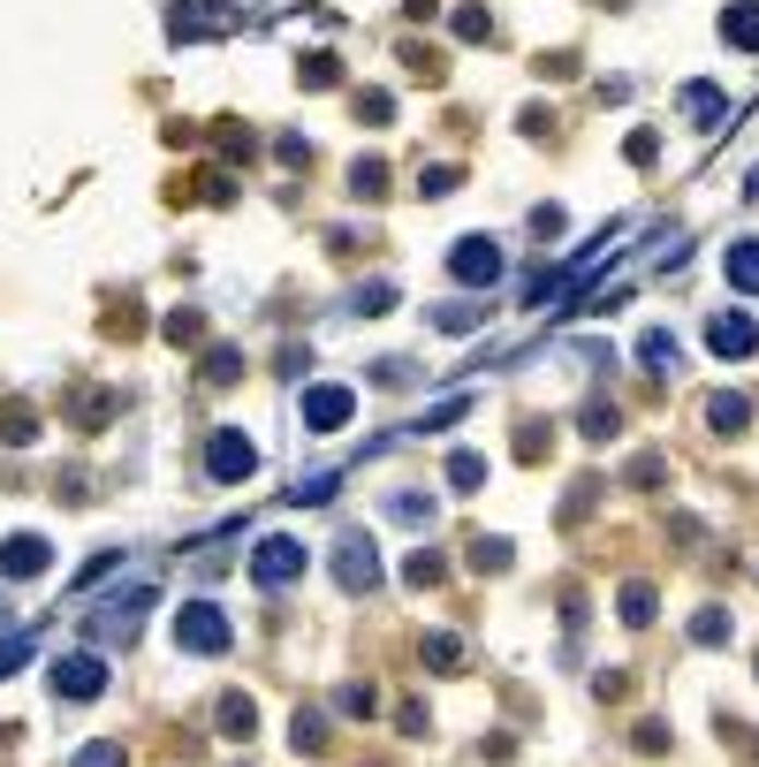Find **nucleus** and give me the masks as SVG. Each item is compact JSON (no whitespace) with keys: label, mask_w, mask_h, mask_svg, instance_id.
I'll use <instances>...</instances> for the list:
<instances>
[{"label":"nucleus","mask_w":759,"mask_h":767,"mask_svg":"<svg viewBox=\"0 0 759 767\" xmlns=\"http://www.w3.org/2000/svg\"><path fill=\"white\" fill-rule=\"evenodd\" d=\"M357 122H395V92H357Z\"/></svg>","instance_id":"c9c22d12"},{"label":"nucleus","mask_w":759,"mask_h":767,"mask_svg":"<svg viewBox=\"0 0 759 767\" xmlns=\"http://www.w3.org/2000/svg\"><path fill=\"white\" fill-rule=\"evenodd\" d=\"M61 767H130V753H122L115 738H92V745H76Z\"/></svg>","instance_id":"bb28decb"},{"label":"nucleus","mask_w":759,"mask_h":767,"mask_svg":"<svg viewBox=\"0 0 759 767\" xmlns=\"http://www.w3.org/2000/svg\"><path fill=\"white\" fill-rule=\"evenodd\" d=\"M297 76H304V92H327V84H342V61H334V54H311Z\"/></svg>","instance_id":"473e14b6"},{"label":"nucleus","mask_w":759,"mask_h":767,"mask_svg":"<svg viewBox=\"0 0 759 767\" xmlns=\"http://www.w3.org/2000/svg\"><path fill=\"white\" fill-rule=\"evenodd\" d=\"M441 578H449V563H441L434 547H411V563H403V586H418V593H426V586H441Z\"/></svg>","instance_id":"b1692460"},{"label":"nucleus","mask_w":759,"mask_h":767,"mask_svg":"<svg viewBox=\"0 0 759 767\" xmlns=\"http://www.w3.org/2000/svg\"><path fill=\"white\" fill-rule=\"evenodd\" d=\"M46 684H54V699L84 707V699H99V692H107V661H99V653H54Z\"/></svg>","instance_id":"0eeeda50"},{"label":"nucleus","mask_w":759,"mask_h":767,"mask_svg":"<svg viewBox=\"0 0 759 767\" xmlns=\"http://www.w3.org/2000/svg\"><path fill=\"white\" fill-rule=\"evenodd\" d=\"M745 198H752V205H759V167H752V175H745Z\"/></svg>","instance_id":"3c124183"},{"label":"nucleus","mask_w":759,"mask_h":767,"mask_svg":"<svg viewBox=\"0 0 759 767\" xmlns=\"http://www.w3.org/2000/svg\"><path fill=\"white\" fill-rule=\"evenodd\" d=\"M471 563H478L486 578H501V570L517 563V547H509V540H486V532H478V540H471Z\"/></svg>","instance_id":"7c9ffc66"},{"label":"nucleus","mask_w":759,"mask_h":767,"mask_svg":"<svg viewBox=\"0 0 759 767\" xmlns=\"http://www.w3.org/2000/svg\"><path fill=\"white\" fill-rule=\"evenodd\" d=\"M46 570H54L46 532H8V540H0V578H8V586H31V578H46Z\"/></svg>","instance_id":"1a4fd4ad"},{"label":"nucleus","mask_w":759,"mask_h":767,"mask_svg":"<svg viewBox=\"0 0 759 767\" xmlns=\"http://www.w3.org/2000/svg\"><path fill=\"white\" fill-rule=\"evenodd\" d=\"M349 190H357V198H380V190H388V167H380V160H357V167H349Z\"/></svg>","instance_id":"e433bc0d"},{"label":"nucleus","mask_w":759,"mask_h":767,"mask_svg":"<svg viewBox=\"0 0 759 767\" xmlns=\"http://www.w3.org/2000/svg\"><path fill=\"white\" fill-rule=\"evenodd\" d=\"M455 182H463V167H449V160L441 167H418V198H449Z\"/></svg>","instance_id":"72a5a7b5"},{"label":"nucleus","mask_w":759,"mask_h":767,"mask_svg":"<svg viewBox=\"0 0 759 767\" xmlns=\"http://www.w3.org/2000/svg\"><path fill=\"white\" fill-rule=\"evenodd\" d=\"M0 623H8V601H0Z\"/></svg>","instance_id":"864d4df0"},{"label":"nucleus","mask_w":759,"mask_h":767,"mask_svg":"<svg viewBox=\"0 0 759 767\" xmlns=\"http://www.w3.org/2000/svg\"><path fill=\"white\" fill-rule=\"evenodd\" d=\"M205 479H213V486H244V479H259V441H251L244 426H221V434L205 441Z\"/></svg>","instance_id":"f03ea898"},{"label":"nucleus","mask_w":759,"mask_h":767,"mask_svg":"<svg viewBox=\"0 0 759 767\" xmlns=\"http://www.w3.org/2000/svg\"><path fill=\"white\" fill-rule=\"evenodd\" d=\"M676 357H684V350H676L668 327H645V334H638V365H645V373H676Z\"/></svg>","instance_id":"ddd939ff"},{"label":"nucleus","mask_w":759,"mask_h":767,"mask_svg":"<svg viewBox=\"0 0 759 767\" xmlns=\"http://www.w3.org/2000/svg\"><path fill=\"white\" fill-rule=\"evenodd\" d=\"M334 715H349V722L365 715V722H372V715H380V684H342V692H334Z\"/></svg>","instance_id":"393cba45"},{"label":"nucleus","mask_w":759,"mask_h":767,"mask_svg":"<svg viewBox=\"0 0 759 767\" xmlns=\"http://www.w3.org/2000/svg\"><path fill=\"white\" fill-rule=\"evenodd\" d=\"M175 646H182V653H228V615L213 609V601L175 609Z\"/></svg>","instance_id":"6e6552de"},{"label":"nucleus","mask_w":759,"mask_h":767,"mask_svg":"<svg viewBox=\"0 0 759 767\" xmlns=\"http://www.w3.org/2000/svg\"><path fill=\"white\" fill-rule=\"evenodd\" d=\"M297 418L304 434H342L349 418H357V388H342V380H311L297 396Z\"/></svg>","instance_id":"7ed1b4c3"},{"label":"nucleus","mask_w":759,"mask_h":767,"mask_svg":"<svg viewBox=\"0 0 759 767\" xmlns=\"http://www.w3.org/2000/svg\"><path fill=\"white\" fill-rule=\"evenodd\" d=\"M334 486H342V471H311V479H297V509L304 502H327Z\"/></svg>","instance_id":"79ce46f5"},{"label":"nucleus","mask_w":759,"mask_h":767,"mask_svg":"<svg viewBox=\"0 0 759 767\" xmlns=\"http://www.w3.org/2000/svg\"><path fill=\"white\" fill-rule=\"evenodd\" d=\"M198 380H205V388H228V380H244V350H236V342H213V350L198 357Z\"/></svg>","instance_id":"f8f14e48"},{"label":"nucleus","mask_w":759,"mask_h":767,"mask_svg":"<svg viewBox=\"0 0 759 767\" xmlns=\"http://www.w3.org/2000/svg\"><path fill=\"white\" fill-rule=\"evenodd\" d=\"M615 426H622V411H615V403H601V396L578 411V434H585V441H615Z\"/></svg>","instance_id":"4be33fe9"},{"label":"nucleus","mask_w":759,"mask_h":767,"mask_svg":"<svg viewBox=\"0 0 759 767\" xmlns=\"http://www.w3.org/2000/svg\"><path fill=\"white\" fill-rule=\"evenodd\" d=\"M31 661V630H15V638H0V676H15Z\"/></svg>","instance_id":"c03bdc74"},{"label":"nucleus","mask_w":759,"mask_h":767,"mask_svg":"<svg viewBox=\"0 0 759 767\" xmlns=\"http://www.w3.org/2000/svg\"><path fill=\"white\" fill-rule=\"evenodd\" d=\"M251 730H259L251 692H221V738H251Z\"/></svg>","instance_id":"dca6fc26"},{"label":"nucleus","mask_w":759,"mask_h":767,"mask_svg":"<svg viewBox=\"0 0 759 767\" xmlns=\"http://www.w3.org/2000/svg\"><path fill=\"white\" fill-rule=\"evenodd\" d=\"M403 8H411V15H434V0H403Z\"/></svg>","instance_id":"603ef678"},{"label":"nucleus","mask_w":759,"mask_h":767,"mask_svg":"<svg viewBox=\"0 0 759 767\" xmlns=\"http://www.w3.org/2000/svg\"><path fill=\"white\" fill-rule=\"evenodd\" d=\"M434 327H441V334H478V327H486V305H471V297H463V305H434Z\"/></svg>","instance_id":"412c9836"},{"label":"nucleus","mask_w":759,"mask_h":767,"mask_svg":"<svg viewBox=\"0 0 759 767\" xmlns=\"http://www.w3.org/2000/svg\"><path fill=\"white\" fill-rule=\"evenodd\" d=\"M684 115H691V122H707V130H714V122H722V115H730V99H722V92H714V84H684Z\"/></svg>","instance_id":"6ab92c4d"},{"label":"nucleus","mask_w":759,"mask_h":767,"mask_svg":"<svg viewBox=\"0 0 759 767\" xmlns=\"http://www.w3.org/2000/svg\"><path fill=\"white\" fill-rule=\"evenodd\" d=\"M221 153H228V160H251V153H259V138H251L244 122H221Z\"/></svg>","instance_id":"a19ab883"},{"label":"nucleus","mask_w":759,"mask_h":767,"mask_svg":"<svg viewBox=\"0 0 759 767\" xmlns=\"http://www.w3.org/2000/svg\"><path fill=\"white\" fill-rule=\"evenodd\" d=\"M668 745H676L668 722H638V753H668Z\"/></svg>","instance_id":"49530a36"},{"label":"nucleus","mask_w":759,"mask_h":767,"mask_svg":"<svg viewBox=\"0 0 759 767\" xmlns=\"http://www.w3.org/2000/svg\"><path fill=\"white\" fill-rule=\"evenodd\" d=\"M115 411H122V396H115V388H92V396H76V426H107Z\"/></svg>","instance_id":"c756f323"},{"label":"nucleus","mask_w":759,"mask_h":767,"mask_svg":"<svg viewBox=\"0 0 759 767\" xmlns=\"http://www.w3.org/2000/svg\"><path fill=\"white\" fill-rule=\"evenodd\" d=\"M622 160H630V167H653V160H661V138H653V130H630V138H622Z\"/></svg>","instance_id":"58836bf2"},{"label":"nucleus","mask_w":759,"mask_h":767,"mask_svg":"<svg viewBox=\"0 0 759 767\" xmlns=\"http://www.w3.org/2000/svg\"><path fill=\"white\" fill-rule=\"evenodd\" d=\"M463 411H471V396H449V403H434V411L418 418V434H441V426H455Z\"/></svg>","instance_id":"4c0bfd02"},{"label":"nucleus","mask_w":759,"mask_h":767,"mask_svg":"<svg viewBox=\"0 0 759 767\" xmlns=\"http://www.w3.org/2000/svg\"><path fill=\"white\" fill-rule=\"evenodd\" d=\"M722 38L745 46V54H759V0H737V8L722 15Z\"/></svg>","instance_id":"f3484780"},{"label":"nucleus","mask_w":759,"mask_h":767,"mask_svg":"<svg viewBox=\"0 0 759 767\" xmlns=\"http://www.w3.org/2000/svg\"><path fill=\"white\" fill-rule=\"evenodd\" d=\"M562 228H570V221H562V205H539V213H532V236H539V244H555Z\"/></svg>","instance_id":"a18cd8bd"},{"label":"nucleus","mask_w":759,"mask_h":767,"mask_svg":"<svg viewBox=\"0 0 759 767\" xmlns=\"http://www.w3.org/2000/svg\"><path fill=\"white\" fill-rule=\"evenodd\" d=\"M661 471H668V463H661V457H638V463H630V471H622V479H630V486H661Z\"/></svg>","instance_id":"09e8293b"},{"label":"nucleus","mask_w":759,"mask_h":767,"mask_svg":"<svg viewBox=\"0 0 759 767\" xmlns=\"http://www.w3.org/2000/svg\"><path fill=\"white\" fill-rule=\"evenodd\" d=\"M334 578H342V593H372V586H380V547H372V532H357V524L334 532Z\"/></svg>","instance_id":"20e7f679"},{"label":"nucleus","mask_w":759,"mask_h":767,"mask_svg":"<svg viewBox=\"0 0 759 767\" xmlns=\"http://www.w3.org/2000/svg\"><path fill=\"white\" fill-rule=\"evenodd\" d=\"M198 334H205V319H198V311H167V342H175V350H182V342H198Z\"/></svg>","instance_id":"37998d69"},{"label":"nucleus","mask_w":759,"mask_h":767,"mask_svg":"<svg viewBox=\"0 0 759 767\" xmlns=\"http://www.w3.org/2000/svg\"><path fill=\"white\" fill-rule=\"evenodd\" d=\"M274 160H282V167H311V145L289 130V138H274Z\"/></svg>","instance_id":"de8ad7c7"},{"label":"nucleus","mask_w":759,"mask_h":767,"mask_svg":"<svg viewBox=\"0 0 759 767\" xmlns=\"http://www.w3.org/2000/svg\"><path fill=\"white\" fill-rule=\"evenodd\" d=\"M418 661L449 676V669H463V638H455V630H426V638H418Z\"/></svg>","instance_id":"2eb2a0df"},{"label":"nucleus","mask_w":759,"mask_h":767,"mask_svg":"<svg viewBox=\"0 0 759 767\" xmlns=\"http://www.w3.org/2000/svg\"><path fill=\"white\" fill-rule=\"evenodd\" d=\"M449 274H455V290H494L509 274V259H501L494 236H463V244H449Z\"/></svg>","instance_id":"39448f33"},{"label":"nucleus","mask_w":759,"mask_h":767,"mask_svg":"<svg viewBox=\"0 0 759 767\" xmlns=\"http://www.w3.org/2000/svg\"><path fill=\"white\" fill-rule=\"evenodd\" d=\"M449 486H455V494L486 486V457H478V449H449Z\"/></svg>","instance_id":"cd10ccee"},{"label":"nucleus","mask_w":759,"mask_h":767,"mask_svg":"<svg viewBox=\"0 0 759 767\" xmlns=\"http://www.w3.org/2000/svg\"><path fill=\"white\" fill-rule=\"evenodd\" d=\"M304 570H311V555H304V540H289V532H274V540H259V547H251V578H259L266 593L297 586Z\"/></svg>","instance_id":"423d86ee"},{"label":"nucleus","mask_w":759,"mask_h":767,"mask_svg":"<svg viewBox=\"0 0 759 767\" xmlns=\"http://www.w3.org/2000/svg\"><path fill=\"white\" fill-rule=\"evenodd\" d=\"M615 609H622V623H630V630H645V623H653V586H645V578H630Z\"/></svg>","instance_id":"c85d7f7f"},{"label":"nucleus","mask_w":759,"mask_h":767,"mask_svg":"<svg viewBox=\"0 0 759 767\" xmlns=\"http://www.w3.org/2000/svg\"><path fill=\"white\" fill-rule=\"evenodd\" d=\"M455 38H463V46L494 38V15H486V8H455Z\"/></svg>","instance_id":"f704fd0d"},{"label":"nucleus","mask_w":759,"mask_h":767,"mask_svg":"<svg viewBox=\"0 0 759 767\" xmlns=\"http://www.w3.org/2000/svg\"><path fill=\"white\" fill-rule=\"evenodd\" d=\"M707 426H714V434H745V426H752V396H730V388H722V396L707 403Z\"/></svg>","instance_id":"4468645a"},{"label":"nucleus","mask_w":759,"mask_h":767,"mask_svg":"<svg viewBox=\"0 0 759 767\" xmlns=\"http://www.w3.org/2000/svg\"><path fill=\"white\" fill-rule=\"evenodd\" d=\"M707 350H714V357H752V350H759V319H752V311H714Z\"/></svg>","instance_id":"9d476101"},{"label":"nucleus","mask_w":759,"mask_h":767,"mask_svg":"<svg viewBox=\"0 0 759 767\" xmlns=\"http://www.w3.org/2000/svg\"><path fill=\"white\" fill-rule=\"evenodd\" d=\"M289 745L319 760V745H327V715H319V707H297V715H289Z\"/></svg>","instance_id":"a211bd4d"},{"label":"nucleus","mask_w":759,"mask_h":767,"mask_svg":"<svg viewBox=\"0 0 759 767\" xmlns=\"http://www.w3.org/2000/svg\"><path fill=\"white\" fill-rule=\"evenodd\" d=\"M152 601H159V586H152V578H138L130 593H115V601H99V609L84 615V630H92L99 646H130V638H138V623L152 615Z\"/></svg>","instance_id":"f257e3e1"},{"label":"nucleus","mask_w":759,"mask_h":767,"mask_svg":"<svg viewBox=\"0 0 759 767\" xmlns=\"http://www.w3.org/2000/svg\"><path fill=\"white\" fill-rule=\"evenodd\" d=\"M722 274H730V290H745V297H759V236H737V244H730Z\"/></svg>","instance_id":"9b49d317"},{"label":"nucleus","mask_w":759,"mask_h":767,"mask_svg":"<svg viewBox=\"0 0 759 767\" xmlns=\"http://www.w3.org/2000/svg\"><path fill=\"white\" fill-rule=\"evenodd\" d=\"M213 23H205V0H175L167 8V38H205Z\"/></svg>","instance_id":"5701e85b"},{"label":"nucleus","mask_w":759,"mask_h":767,"mask_svg":"<svg viewBox=\"0 0 759 767\" xmlns=\"http://www.w3.org/2000/svg\"><path fill=\"white\" fill-rule=\"evenodd\" d=\"M0 441L31 449V441H38V411H31V403H8V411H0Z\"/></svg>","instance_id":"a878e982"},{"label":"nucleus","mask_w":759,"mask_h":767,"mask_svg":"<svg viewBox=\"0 0 759 767\" xmlns=\"http://www.w3.org/2000/svg\"><path fill=\"white\" fill-rule=\"evenodd\" d=\"M434 509H441V502H434V494H418V486L388 494V517H395V524H434Z\"/></svg>","instance_id":"aec40b11"},{"label":"nucleus","mask_w":759,"mask_h":767,"mask_svg":"<svg viewBox=\"0 0 759 767\" xmlns=\"http://www.w3.org/2000/svg\"><path fill=\"white\" fill-rule=\"evenodd\" d=\"M357 311H395V282H357Z\"/></svg>","instance_id":"ea45409f"},{"label":"nucleus","mask_w":759,"mask_h":767,"mask_svg":"<svg viewBox=\"0 0 759 767\" xmlns=\"http://www.w3.org/2000/svg\"><path fill=\"white\" fill-rule=\"evenodd\" d=\"M517 130H524V138H547V130H555V115H547V107H524V115H517Z\"/></svg>","instance_id":"8fccbe9b"},{"label":"nucleus","mask_w":759,"mask_h":767,"mask_svg":"<svg viewBox=\"0 0 759 767\" xmlns=\"http://www.w3.org/2000/svg\"><path fill=\"white\" fill-rule=\"evenodd\" d=\"M730 630H737V623H730L722 609H699V615H691V646H722Z\"/></svg>","instance_id":"2f4dec72"}]
</instances>
